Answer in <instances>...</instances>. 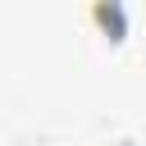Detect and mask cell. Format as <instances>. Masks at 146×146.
<instances>
[{"label":"cell","instance_id":"1","mask_svg":"<svg viewBox=\"0 0 146 146\" xmlns=\"http://www.w3.org/2000/svg\"><path fill=\"white\" fill-rule=\"evenodd\" d=\"M91 18H96V27L105 32V41H123L128 36V14H123V5L119 0H91Z\"/></svg>","mask_w":146,"mask_h":146}]
</instances>
